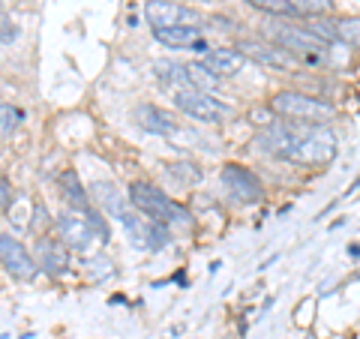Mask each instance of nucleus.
<instances>
[{
    "label": "nucleus",
    "mask_w": 360,
    "mask_h": 339,
    "mask_svg": "<svg viewBox=\"0 0 360 339\" xmlns=\"http://www.w3.org/2000/svg\"><path fill=\"white\" fill-rule=\"evenodd\" d=\"M258 144L267 153L297 165H324L336 156L333 132L319 127V123H303V129L285 127V123H267L258 135Z\"/></svg>",
    "instance_id": "1"
},
{
    "label": "nucleus",
    "mask_w": 360,
    "mask_h": 339,
    "mask_svg": "<svg viewBox=\"0 0 360 339\" xmlns=\"http://www.w3.org/2000/svg\"><path fill=\"white\" fill-rule=\"evenodd\" d=\"M270 111L279 117H288V120L319 123V127H324V120H330L336 115V108L330 103L307 96V94H300V90H279V94L270 99Z\"/></svg>",
    "instance_id": "2"
},
{
    "label": "nucleus",
    "mask_w": 360,
    "mask_h": 339,
    "mask_svg": "<svg viewBox=\"0 0 360 339\" xmlns=\"http://www.w3.org/2000/svg\"><path fill=\"white\" fill-rule=\"evenodd\" d=\"M129 205L139 207L144 217H150V222H189L193 217L174 205L168 196H162L160 189H156L153 184H148V180H135V184L129 186Z\"/></svg>",
    "instance_id": "3"
},
{
    "label": "nucleus",
    "mask_w": 360,
    "mask_h": 339,
    "mask_svg": "<svg viewBox=\"0 0 360 339\" xmlns=\"http://www.w3.org/2000/svg\"><path fill=\"white\" fill-rule=\"evenodd\" d=\"M267 37L274 39L276 45H283L288 51H297V54H307V60H321L328 54V45H324L319 37H312L307 27H297V25H285V21H270L267 25Z\"/></svg>",
    "instance_id": "4"
},
{
    "label": "nucleus",
    "mask_w": 360,
    "mask_h": 339,
    "mask_svg": "<svg viewBox=\"0 0 360 339\" xmlns=\"http://www.w3.org/2000/svg\"><path fill=\"white\" fill-rule=\"evenodd\" d=\"M174 105L184 111V115L195 117L201 123H222L231 115V108L225 103H219L213 94H205V90H195V87L174 90Z\"/></svg>",
    "instance_id": "5"
},
{
    "label": "nucleus",
    "mask_w": 360,
    "mask_h": 339,
    "mask_svg": "<svg viewBox=\"0 0 360 339\" xmlns=\"http://www.w3.org/2000/svg\"><path fill=\"white\" fill-rule=\"evenodd\" d=\"M144 18H148V25L156 30V27L195 25L198 13L184 4H174V0H150V4H144Z\"/></svg>",
    "instance_id": "6"
},
{
    "label": "nucleus",
    "mask_w": 360,
    "mask_h": 339,
    "mask_svg": "<svg viewBox=\"0 0 360 339\" xmlns=\"http://www.w3.org/2000/svg\"><path fill=\"white\" fill-rule=\"evenodd\" d=\"M219 177H222V184L234 192V196H238L240 201H246V205H258V201L264 198L262 180H258V177L250 172V168L229 162V165H222Z\"/></svg>",
    "instance_id": "7"
},
{
    "label": "nucleus",
    "mask_w": 360,
    "mask_h": 339,
    "mask_svg": "<svg viewBox=\"0 0 360 339\" xmlns=\"http://www.w3.org/2000/svg\"><path fill=\"white\" fill-rule=\"evenodd\" d=\"M0 264L15 279H25V282H30L39 270L37 262H33V255L25 250V243H18L15 237H9V234H0Z\"/></svg>",
    "instance_id": "8"
},
{
    "label": "nucleus",
    "mask_w": 360,
    "mask_h": 339,
    "mask_svg": "<svg viewBox=\"0 0 360 339\" xmlns=\"http://www.w3.org/2000/svg\"><path fill=\"white\" fill-rule=\"evenodd\" d=\"M135 123L144 129V132H153V135H177L180 123L177 117L172 115V111H165L160 105H150V103H141L139 108H135Z\"/></svg>",
    "instance_id": "9"
},
{
    "label": "nucleus",
    "mask_w": 360,
    "mask_h": 339,
    "mask_svg": "<svg viewBox=\"0 0 360 339\" xmlns=\"http://www.w3.org/2000/svg\"><path fill=\"white\" fill-rule=\"evenodd\" d=\"M58 229H60V237L70 250L84 252L87 246L94 243V231H90V225H87V219L82 217V213H60Z\"/></svg>",
    "instance_id": "10"
},
{
    "label": "nucleus",
    "mask_w": 360,
    "mask_h": 339,
    "mask_svg": "<svg viewBox=\"0 0 360 339\" xmlns=\"http://www.w3.org/2000/svg\"><path fill=\"white\" fill-rule=\"evenodd\" d=\"M39 267H45V274L51 276H63L70 270V250L60 241H51V237H42L39 241Z\"/></svg>",
    "instance_id": "11"
},
{
    "label": "nucleus",
    "mask_w": 360,
    "mask_h": 339,
    "mask_svg": "<svg viewBox=\"0 0 360 339\" xmlns=\"http://www.w3.org/2000/svg\"><path fill=\"white\" fill-rule=\"evenodd\" d=\"M201 63H205L213 75L225 78V75H238V72L243 70L246 58H243V54H240L238 49H210V51L205 54V60H201Z\"/></svg>",
    "instance_id": "12"
},
{
    "label": "nucleus",
    "mask_w": 360,
    "mask_h": 339,
    "mask_svg": "<svg viewBox=\"0 0 360 339\" xmlns=\"http://www.w3.org/2000/svg\"><path fill=\"white\" fill-rule=\"evenodd\" d=\"M90 196H94V198H96L99 205H103V207H105V210H108L115 219H120V222H123V219H129V217H132V213H129V201L120 196L115 184H105V180H96V184L90 186Z\"/></svg>",
    "instance_id": "13"
},
{
    "label": "nucleus",
    "mask_w": 360,
    "mask_h": 339,
    "mask_svg": "<svg viewBox=\"0 0 360 339\" xmlns=\"http://www.w3.org/2000/svg\"><path fill=\"white\" fill-rule=\"evenodd\" d=\"M156 42L168 45V49H193L201 39V27L195 25H177V27H156L153 30Z\"/></svg>",
    "instance_id": "14"
},
{
    "label": "nucleus",
    "mask_w": 360,
    "mask_h": 339,
    "mask_svg": "<svg viewBox=\"0 0 360 339\" xmlns=\"http://www.w3.org/2000/svg\"><path fill=\"white\" fill-rule=\"evenodd\" d=\"M153 75L160 78L165 87H174V90L193 87V84H189V75H186V66L184 63H174V60H160V63L153 66Z\"/></svg>",
    "instance_id": "15"
},
{
    "label": "nucleus",
    "mask_w": 360,
    "mask_h": 339,
    "mask_svg": "<svg viewBox=\"0 0 360 339\" xmlns=\"http://www.w3.org/2000/svg\"><path fill=\"white\" fill-rule=\"evenodd\" d=\"M238 51L243 54H250V58H255V60H262V63H267V66H276V70H283V66H288V58L283 51H274V49H264V45H258V42H240L238 45Z\"/></svg>",
    "instance_id": "16"
},
{
    "label": "nucleus",
    "mask_w": 360,
    "mask_h": 339,
    "mask_svg": "<svg viewBox=\"0 0 360 339\" xmlns=\"http://www.w3.org/2000/svg\"><path fill=\"white\" fill-rule=\"evenodd\" d=\"M60 192H63L66 201H70L75 210L90 207V201H87V196H84V186H82V180H78L75 172H63V174H60Z\"/></svg>",
    "instance_id": "17"
},
{
    "label": "nucleus",
    "mask_w": 360,
    "mask_h": 339,
    "mask_svg": "<svg viewBox=\"0 0 360 339\" xmlns=\"http://www.w3.org/2000/svg\"><path fill=\"white\" fill-rule=\"evenodd\" d=\"M186 75H189V84H193L195 90H205V94L217 90L219 82H222V78H219V75H213L201 60H198V63H189V66H186Z\"/></svg>",
    "instance_id": "18"
},
{
    "label": "nucleus",
    "mask_w": 360,
    "mask_h": 339,
    "mask_svg": "<svg viewBox=\"0 0 360 339\" xmlns=\"http://www.w3.org/2000/svg\"><path fill=\"white\" fill-rule=\"evenodd\" d=\"M285 4L291 6V13H295V15L319 18V15H324L333 6V0H285Z\"/></svg>",
    "instance_id": "19"
},
{
    "label": "nucleus",
    "mask_w": 360,
    "mask_h": 339,
    "mask_svg": "<svg viewBox=\"0 0 360 339\" xmlns=\"http://www.w3.org/2000/svg\"><path fill=\"white\" fill-rule=\"evenodd\" d=\"M333 27H336V42L360 45V15H352V18H336V21H333Z\"/></svg>",
    "instance_id": "20"
},
{
    "label": "nucleus",
    "mask_w": 360,
    "mask_h": 339,
    "mask_svg": "<svg viewBox=\"0 0 360 339\" xmlns=\"http://www.w3.org/2000/svg\"><path fill=\"white\" fill-rule=\"evenodd\" d=\"M18 120H21V111H18V108L6 105V103H0V141H6L9 135L15 132Z\"/></svg>",
    "instance_id": "21"
},
{
    "label": "nucleus",
    "mask_w": 360,
    "mask_h": 339,
    "mask_svg": "<svg viewBox=\"0 0 360 339\" xmlns=\"http://www.w3.org/2000/svg\"><path fill=\"white\" fill-rule=\"evenodd\" d=\"M82 217L87 219V225H90V231H94V237H99V241H105V243H108L111 231H108V225H105V219H103V213H96L94 207H84V210H82Z\"/></svg>",
    "instance_id": "22"
},
{
    "label": "nucleus",
    "mask_w": 360,
    "mask_h": 339,
    "mask_svg": "<svg viewBox=\"0 0 360 339\" xmlns=\"http://www.w3.org/2000/svg\"><path fill=\"white\" fill-rule=\"evenodd\" d=\"M168 174H172L177 184H198L201 180V172L193 165V162H180V165H172L168 168Z\"/></svg>",
    "instance_id": "23"
},
{
    "label": "nucleus",
    "mask_w": 360,
    "mask_h": 339,
    "mask_svg": "<svg viewBox=\"0 0 360 339\" xmlns=\"http://www.w3.org/2000/svg\"><path fill=\"white\" fill-rule=\"evenodd\" d=\"M87 267V276H90V282H99V279H105V276H111L115 274V264L108 262V258H90V262L84 264Z\"/></svg>",
    "instance_id": "24"
},
{
    "label": "nucleus",
    "mask_w": 360,
    "mask_h": 339,
    "mask_svg": "<svg viewBox=\"0 0 360 339\" xmlns=\"http://www.w3.org/2000/svg\"><path fill=\"white\" fill-rule=\"evenodd\" d=\"M246 4L255 6V9H264V13H270V15H295L285 0H246Z\"/></svg>",
    "instance_id": "25"
},
{
    "label": "nucleus",
    "mask_w": 360,
    "mask_h": 339,
    "mask_svg": "<svg viewBox=\"0 0 360 339\" xmlns=\"http://www.w3.org/2000/svg\"><path fill=\"white\" fill-rule=\"evenodd\" d=\"M15 37H18V27L13 25V18L0 9V42H13Z\"/></svg>",
    "instance_id": "26"
},
{
    "label": "nucleus",
    "mask_w": 360,
    "mask_h": 339,
    "mask_svg": "<svg viewBox=\"0 0 360 339\" xmlns=\"http://www.w3.org/2000/svg\"><path fill=\"white\" fill-rule=\"evenodd\" d=\"M15 192H13V184H9V177L0 174V210H6L9 205H13Z\"/></svg>",
    "instance_id": "27"
},
{
    "label": "nucleus",
    "mask_w": 360,
    "mask_h": 339,
    "mask_svg": "<svg viewBox=\"0 0 360 339\" xmlns=\"http://www.w3.org/2000/svg\"><path fill=\"white\" fill-rule=\"evenodd\" d=\"M42 225H45V207L39 205V207H37V213H33V225H30V229L37 231V229H42Z\"/></svg>",
    "instance_id": "28"
},
{
    "label": "nucleus",
    "mask_w": 360,
    "mask_h": 339,
    "mask_svg": "<svg viewBox=\"0 0 360 339\" xmlns=\"http://www.w3.org/2000/svg\"><path fill=\"white\" fill-rule=\"evenodd\" d=\"M189 51H205V54H207L210 49H207V42H205V37H201V39H198V42L193 45V49H189Z\"/></svg>",
    "instance_id": "29"
},
{
    "label": "nucleus",
    "mask_w": 360,
    "mask_h": 339,
    "mask_svg": "<svg viewBox=\"0 0 360 339\" xmlns=\"http://www.w3.org/2000/svg\"><path fill=\"white\" fill-rule=\"evenodd\" d=\"M348 252H352V258H360V246H348Z\"/></svg>",
    "instance_id": "30"
}]
</instances>
